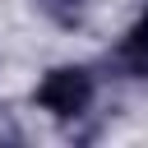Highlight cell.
<instances>
[{
  "label": "cell",
  "instance_id": "obj_2",
  "mask_svg": "<svg viewBox=\"0 0 148 148\" xmlns=\"http://www.w3.org/2000/svg\"><path fill=\"white\" fill-rule=\"evenodd\" d=\"M102 74L120 88H148V5H139L120 23L111 46L102 51Z\"/></svg>",
  "mask_w": 148,
  "mask_h": 148
},
{
  "label": "cell",
  "instance_id": "obj_1",
  "mask_svg": "<svg viewBox=\"0 0 148 148\" xmlns=\"http://www.w3.org/2000/svg\"><path fill=\"white\" fill-rule=\"evenodd\" d=\"M102 88H106L102 65L60 56V60H46V65L37 69V79H32V88H28V106L69 139L79 125L97 120Z\"/></svg>",
  "mask_w": 148,
  "mask_h": 148
},
{
  "label": "cell",
  "instance_id": "obj_3",
  "mask_svg": "<svg viewBox=\"0 0 148 148\" xmlns=\"http://www.w3.org/2000/svg\"><path fill=\"white\" fill-rule=\"evenodd\" d=\"M28 9H32L46 28H56V32H83V28L92 23L97 0H28Z\"/></svg>",
  "mask_w": 148,
  "mask_h": 148
},
{
  "label": "cell",
  "instance_id": "obj_4",
  "mask_svg": "<svg viewBox=\"0 0 148 148\" xmlns=\"http://www.w3.org/2000/svg\"><path fill=\"white\" fill-rule=\"evenodd\" d=\"M139 5H148V0H139Z\"/></svg>",
  "mask_w": 148,
  "mask_h": 148
}]
</instances>
